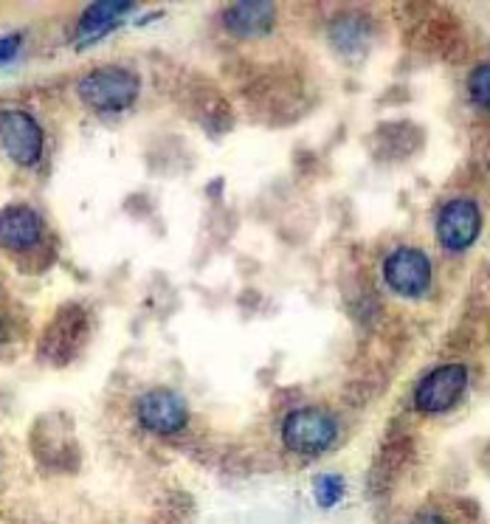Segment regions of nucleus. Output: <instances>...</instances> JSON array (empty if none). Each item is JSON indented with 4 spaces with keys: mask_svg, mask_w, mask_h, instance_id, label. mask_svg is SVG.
Here are the masks:
<instances>
[{
    "mask_svg": "<svg viewBox=\"0 0 490 524\" xmlns=\"http://www.w3.org/2000/svg\"><path fill=\"white\" fill-rule=\"evenodd\" d=\"M468 389V370L463 364H446L425 375L415 389V406L425 415L451 409Z\"/></svg>",
    "mask_w": 490,
    "mask_h": 524,
    "instance_id": "4",
    "label": "nucleus"
},
{
    "mask_svg": "<svg viewBox=\"0 0 490 524\" xmlns=\"http://www.w3.org/2000/svg\"><path fill=\"white\" fill-rule=\"evenodd\" d=\"M130 12H133V4H121V0H105V4L88 6L76 28V45L79 49H88V45L99 43L113 28H119Z\"/></svg>",
    "mask_w": 490,
    "mask_h": 524,
    "instance_id": "10",
    "label": "nucleus"
},
{
    "mask_svg": "<svg viewBox=\"0 0 490 524\" xmlns=\"http://www.w3.org/2000/svg\"><path fill=\"white\" fill-rule=\"evenodd\" d=\"M76 90L88 107L99 110V113H119V110H128L138 99L141 82L130 68L107 66L85 74L79 79Z\"/></svg>",
    "mask_w": 490,
    "mask_h": 524,
    "instance_id": "1",
    "label": "nucleus"
},
{
    "mask_svg": "<svg viewBox=\"0 0 490 524\" xmlns=\"http://www.w3.org/2000/svg\"><path fill=\"white\" fill-rule=\"evenodd\" d=\"M384 279L394 293L417 299L432 288V260L420 248H398L384 262Z\"/></svg>",
    "mask_w": 490,
    "mask_h": 524,
    "instance_id": "5",
    "label": "nucleus"
},
{
    "mask_svg": "<svg viewBox=\"0 0 490 524\" xmlns=\"http://www.w3.org/2000/svg\"><path fill=\"white\" fill-rule=\"evenodd\" d=\"M276 20V6L274 4H231L223 14V26L229 28L231 37H240V40H254L262 37L271 31Z\"/></svg>",
    "mask_w": 490,
    "mask_h": 524,
    "instance_id": "11",
    "label": "nucleus"
},
{
    "mask_svg": "<svg viewBox=\"0 0 490 524\" xmlns=\"http://www.w3.org/2000/svg\"><path fill=\"white\" fill-rule=\"evenodd\" d=\"M482 231V215L479 206L468 198H456L442 206L437 217V240L448 251H465L477 243Z\"/></svg>",
    "mask_w": 490,
    "mask_h": 524,
    "instance_id": "7",
    "label": "nucleus"
},
{
    "mask_svg": "<svg viewBox=\"0 0 490 524\" xmlns=\"http://www.w3.org/2000/svg\"><path fill=\"white\" fill-rule=\"evenodd\" d=\"M85 336H88V313L79 305H71L66 310H59L57 319L45 330L40 353L51 364H66L76 356V349L82 347Z\"/></svg>",
    "mask_w": 490,
    "mask_h": 524,
    "instance_id": "8",
    "label": "nucleus"
},
{
    "mask_svg": "<svg viewBox=\"0 0 490 524\" xmlns=\"http://www.w3.org/2000/svg\"><path fill=\"white\" fill-rule=\"evenodd\" d=\"M43 220L26 203H12L0 212V248L6 251H28L40 243Z\"/></svg>",
    "mask_w": 490,
    "mask_h": 524,
    "instance_id": "9",
    "label": "nucleus"
},
{
    "mask_svg": "<svg viewBox=\"0 0 490 524\" xmlns=\"http://www.w3.org/2000/svg\"><path fill=\"white\" fill-rule=\"evenodd\" d=\"M336 437H338L336 418L319 406L296 409L282 423V442L293 454H307V457L322 454L333 446Z\"/></svg>",
    "mask_w": 490,
    "mask_h": 524,
    "instance_id": "2",
    "label": "nucleus"
},
{
    "mask_svg": "<svg viewBox=\"0 0 490 524\" xmlns=\"http://www.w3.org/2000/svg\"><path fill=\"white\" fill-rule=\"evenodd\" d=\"M0 145L18 167H35L43 155V127L26 110H0Z\"/></svg>",
    "mask_w": 490,
    "mask_h": 524,
    "instance_id": "3",
    "label": "nucleus"
},
{
    "mask_svg": "<svg viewBox=\"0 0 490 524\" xmlns=\"http://www.w3.org/2000/svg\"><path fill=\"white\" fill-rule=\"evenodd\" d=\"M20 35H9V37H0V66L4 62H12L14 59V54L20 51Z\"/></svg>",
    "mask_w": 490,
    "mask_h": 524,
    "instance_id": "14",
    "label": "nucleus"
},
{
    "mask_svg": "<svg viewBox=\"0 0 490 524\" xmlns=\"http://www.w3.org/2000/svg\"><path fill=\"white\" fill-rule=\"evenodd\" d=\"M468 90H471L473 102H477L479 107H485V110H490V62H485V66H479L471 74Z\"/></svg>",
    "mask_w": 490,
    "mask_h": 524,
    "instance_id": "13",
    "label": "nucleus"
},
{
    "mask_svg": "<svg viewBox=\"0 0 490 524\" xmlns=\"http://www.w3.org/2000/svg\"><path fill=\"white\" fill-rule=\"evenodd\" d=\"M412 524H448V521L442 519L439 513H432V511H429V513H417Z\"/></svg>",
    "mask_w": 490,
    "mask_h": 524,
    "instance_id": "15",
    "label": "nucleus"
},
{
    "mask_svg": "<svg viewBox=\"0 0 490 524\" xmlns=\"http://www.w3.org/2000/svg\"><path fill=\"white\" fill-rule=\"evenodd\" d=\"M313 494H315V502H319V507H333L338 504V499L344 497V480L336 473H327V476H319L313 485Z\"/></svg>",
    "mask_w": 490,
    "mask_h": 524,
    "instance_id": "12",
    "label": "nucleus"
},
{
    "mask_svg": "<svg viewBox=\"0 0 490 524\" xmlns=\"http://www.w3.org/2000/svg\"><path fill=\"white\" fill-rule=\"evenodd\" d=\"M0 339H4V330H0Z\"/></svg>",
    "mask_w": 490,
    "mask_h": 524,
    "instance_id": "16",
    "label": "nucleus"
},
{
    "mask_svg": "<svg viewBox=\"0 0 490 524\" xmlns=\"http://www.w3.org/2000/svg\"><path fill=\"white\" fill-rule=\"evenodd\" d=\"M136 415H138V423L155 434H175L189 423L186 401L178 392H172L167 387H158L141 395L136 403Z\"/></svg>",
    "mask_w": 490,
    "mask_h": 524,
    "instance_id": "6",
    "label": "nucleus"
}]
</instances>
